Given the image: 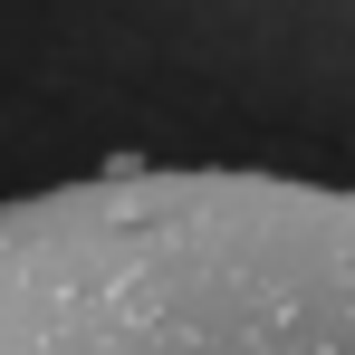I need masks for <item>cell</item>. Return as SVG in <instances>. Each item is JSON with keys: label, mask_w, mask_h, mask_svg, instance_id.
I'll use <instances>...</instances> for the list:
<instances>
[{"label": "cell", "mask_w": 355, "mask_h": 355, "mask_svg": "<svg viewBox=\"0 0 355 355\" xmlns=\"http://www.w3.org/2000/svg\"><path fill=\"white\" fill-rule=\"evenodd\" d=\"M0 355H355V192L211 164L19 192Z\"/></svg>", "instance_id": "1"}]
</instances>
